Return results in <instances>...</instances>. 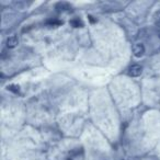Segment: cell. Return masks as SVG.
Here are the masks:
<instances>
[{
    "instance_id": "cell-1",
    "label": "cell",
    "mask_w": 160,
    "mask_h": 160,
    "mask_svg": "<svg viewBox=\"0 0 160 160\" xmlns=\"http://www.w3.org/2000/svg\"><path fill=\"white\" fill-rule=\"evenodd\" d=\"M132 49H133V54L135 57H142L145 53V47L142 43H135Z\"/></svg>"
},
{
    "instance_id": "cell-2",
    "label": "cell",
    "mask_w": 160,
    "mask_h": 160,
    "mask_svg": "<svg viewBox=\"0 0 160 160\" xmlns=\"http://www.w3.org/2000/svg\"><path fill=\"white\" fill-rule=\"evenodd\" d=\"M142 73V67L139 65H133L128 70V76L131 77H138Z\"/></svg>"
},
{
    "instance_id": "cell-3",
    "label": "cell",
    "mask_w": 160,
    "mask_h": 160,
    "mask_svg": "<svg viewBox=\"0 0 160 160\" xmlns=\"http://www.w3.org/2000/svg\"><path fill=\"white\" fill-rule=\"evenodd\" d=\"M19 44V38H17V36H10V38H8L7 40V47H9V48H14L16 46H18Z\"/></svg>"
},
{
    "instance_id": "cell-4",
    "label": "cell",
    "mask_w": 160,
    "mask_h": 160,
    "mask_svg": "<svg viewBox=\"0 0 160 160\" xmlns=\"http://www.w3.org/2000/svg\"><path fill=\"white\" fill-rule=\"evenodd\" d=\"M8 90H9V91L14 92V93H19V91H20V87L17 86V85H10V86H8Z\"/></svg>"
},
{
    "instance_id": "cell-5",
    "label": "cell",
    "mask_w": 160,
    "mask_h": 160,
    "mask_svg": "<svg viewBox=\"0 0 160 160\" xmlns=\"http://www.w3.org/2000/svg\"><path fill=\"white\" fill-rule=\"evenodd\" d=\"M153 20H155V23L158 25H160V10L159 11H157L155 13V16H153Z\"/></svg>"
},
{
    "instance_id": "cell-6",
    "label": "cell",
    "mask_w": 160,
    "mask_h": 160,
    "mask_svg": "<svg viewBox=\"0 0 160 160\" xmlns=\"http://www.w3.org/2000/svg\"><path fill=\"white\" fill-rule=\"evenodd\" d=\"M70 24L72 25V27H75V28H79V27H81V25H82V23L80 22L79 20H72V21H70Z\"/></svg>"
}]
</instances>
